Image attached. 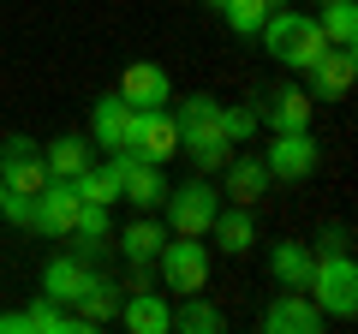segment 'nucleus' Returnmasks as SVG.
I'll use <instances>...</instances> for the list:
<instances>
[{
  "mask_svg": "<svg viewBox=\"0 0 358 334\" xmlns=\"http://www.w3.org/2000/svg\"><path fill=\"white\" fill-rule=\"evenodd\" d=\"M173 126H179V150L192 155L203 173H215L221 161H227V131H221V102L215 96H185L179 102V114H173Z\"/></svg>",
  "mask_w": 358,
  "mask_h": 334,
  "instance_id": "f257e3e1",
  "label": "nucleus"
},
{
  "mask_svg": "<svg viewBox=\"0 0 358 334\" xmlns=\"http://www.w3.org/2000/svg\"><path fill=\"white\" fill-rule=\"evenodd\" d=\"M257 36L268 42V54L281 66H293V72H310L322 60V48H329V36H322V24L310 13H268Z\"/></svg>",
  "mask_w": 358,
  "mask_h": 334,
  "instance_id": "f03ea898",
  "label": "nucleus"
},
{
  "mask_svg": "<svg viewBox=\"0 0 358 334\" xmlns=\"http://www.w3.org/2000/svg\"><path fill=\"white\" fill-rule=\"evenodd\" d=\"M310 305L322 310V317H358V263L346 257V251H329V257H317V269H310L305 281Z\"/></svg>",
  "mask_w": 358,
  "mask_h": 334,
  "instance_id": "7ed1b4c3",
  "label": "nucleus"
},
{
  "mask_svg": "<svg viewBox=\"0 0 358 334\" xmlns=\"http://www.w3.org/2000/svg\"><path fill=\"white\" fill-rule=\"evenodd\" d=\"M167 233H185V239H203L209 233V221H215V209H221V191L209 180H185L173 191V185H167Z\"/></svg>",
  "mask_w": 358,
  "mask_h": 334,
  "instance_id": "20e7f679",
  "label": "nucleus"
},
{
  "mask_svg": "<svg viewBox=\"0 0 358 334\" xmlns=\"http://www.w3.org/2000/svg\"><path fill=\"white\" fill-rule=\"evenodd\" d=\"M155 263H162V281H167V293H203V281H209V251L197 239H185V233H167V245L155 251Z\"/></svg>",
  "mask_w": 358,
  "mask_h": 334,
  "instance_id": "39448f33",
  "label": "nucleus"
},
{
  "mask_svg": "<svg viewBox=\"0 0 358 334\" xmlns=\"http://www.w3.org/2000/svg\"><path fill=\"white\" fill-rule=\"evenodd\" d=\"M317 161H322V143L310 138V126H305V131H275V138H268V150H263L268 180H310V173H317Z\"/></svg>",
  "mask_w": 358,
  "mask_h": 334,
  "instance_id": "423d86ee",
  "label": "nucleus"
},
{
  "mask_svg": "<svg viewBox=\"0 0 358 334\" xmlns=\"http://www.w3.org/2000/svg\"><path fill=\"white\" fill-rule=\"evenodd\" d=\"M108 161H114L120 197H131V209H155L167 197V180H162V167H155V161H143V155H131V150H114Z\"/></svg>",
  "mask_w": 358,
  "mask_h": 334,
  "instance_id": "0eeeda50",
  "label": "nucleus"
},
{
  "mask_svg": "<svg viewBox=\"0 0 358 334\" xmlns=\"http://www.w3.org/2000/svg\"><path fill=\"white\" fill-rule=\"evenodd\" d=\"M131 155H143V161H173L179 155V126L167 108H138V119H131Z\"/></svg>",
  "mask_w": 358,
  "mask_h": 334,
  "instance_id": "6e6552de",
  "label": "nucleus"
},
{
  "mask_svg": "<svg viewBox=\"0 0 358 334\" xmlns=\"http://www.w3.org/2000/svg\"><path fill=\"white\" fill-rule=\"evenodd\" d=\"M0 180H6V191L36 197L42 185H48V161H42V150L30 138H6V143H0Z\"/></svg>",
  "mask_w": 358,
  "mask_h": 334,
  "instance_id": "1a4fd4ad",
  "label": "nucleus"
},
{
  "mask_svg": "<svg viewBox=\"0 0 358 334\" xmlns=\"http://www.w3.org/2000/svg\"><path fill=\"white\" fill-rule=\"evenodd\" d=\"M131 119H138V108L126 102V96H102V102L90 108V143H96V150H131Z\"/></svg>",
  "mask_w": 358,
  "mask_h": 334,
  "instance_id": "9d476101",
  "label": "nucleus"
},
{
  "mask_svg": "<svg viewBox=\"0 0 358 334\" xmlns=\"http://www.w3.org/2000/svg\"><path fill=\"white\" fill-rule=\"evenodd\" d=\"M322 328V310L310 305L305 286H287V293H275V305L263 310V334H317Z\"/></svg>",
  "mask_w": 358,
  "mask_h": 334,
  "instance_id": "9b49d317",
  "label": "nucleus"
},
{
  "mask_svg": "<svg viewBox=\"0 0 358 334\" xmlns=\"http://www.w3.org/2000/svg\"><path fill=\"white\" fill-rule=\"evenodd\" d=\"M78 185L72 180H48L36 191V233H48V239H72V221H78Z\"/></svg>",
  "mask_w": 358,
  "mask_h": 334,
  "instance_id": "f8f14e48",
  "label": "nucleus"
},
{
  "mask_svg": "<svg viewBox=\"0 0 358 334\" xmlns=\"http://www.w3.org/2000/svg\"><path fill=\"white\" fill-rule=\"evenodd\" d=\"M120 96H126L131 108H167V102H173V78H167L162 66L138 60V66L120 72Z\"/></svg>",
  "mask_w": 358,
  "mask_h": 334,
  "instance_id": "ddd939ff",
  "label": "nucleus"
},
{
  "mask_svg": "<svg viewBox=\"0 0 358 334\" xmlns=\"http://www.w3.org/2000/svg\"><path fill=\"white\" fill-rule=\"evenodd\" d=\"M310 114H317L310 90H275V96H263V108H257V126H268V131H305Z\"/></svg>",
  "mask_w": 358,
  "mask_h": 334,
  "instance_id": "4468645a",
  "label": "nucleus"
},
{
  "mask_svg": "<svg viewBox=\"0 0 358 334\" xmlns=\"http://www.w3.org/2000/svg\"><path fill=\"white\" fill-rule=\"evenodd\" d=\"M90 281H96V269H90L84 257H54L48 269H42V298H54V305H78V298L90 293Z\"/></svg>",
  "mask_w": 358,
  "mask_h": 334,
  "instance_id": "2eb2a0df",
  "label": "nucleus"
},
{
  "mask_svg": "<svg viewBox=\"0 0 358 334\" xmlns=\"http://www.w3.org/2000/svg\"><path fill=\"white\" fill-rule=\"evenodd\" d=\"M114 317L126 322L131 334H173V305H167L162 293H138V286H131V298H120Z\"/></svg>",
  "mask_w": 358,
  "mask_h": 334,
  "instance_id": "dca6fc26",
  "label": "nucleus"
},
{
  "mask_svg": "<svg viewBox=\"0 0 358 334\" xmlns=\"http://www.w3.org/2000/svg\"><path fill=\"white\" fill-rule=\"evenodd\" d=\"M352 90V48H322V60L310 66V102H346Z\"/></svg>",
  "mask_w": 358,
  "mask_h": 334,
  "instance_id": "f3484780",
  "label": "nucleus"
},
{
  "mask_svg": "<svg viewBox=\"0 0 358 334\" xmlns=\"http://www.w3.org/2000/svg\"><path fill=\"white\" fill-rule=\"evenodd\" d=\"M227 167V197L239 209H251V203H263V191H268V167H263V155H233V161H221Z\"/></svg>",
  "mask_w": 358,
  "mask_h": 334,
  "instance_id": "a211bd4d",
  "label": "nucleus"
},
{
  "mask_svg": "<svg viewBox=\"0 0 358 334\" xmlns=\"http://www.w3.org/2000/svg\"><path fill=\"white\" fill-rule=\"evenodd\" d=\"M203 239H215L227 257H245V251L257 245V221H251V209H239V203H233V209H215V221H209Z\"/></svg>",
  "mask_w": 358,
  "mask_h": 334,
  "instance_id": "6ab92c4d",
  "label": "nucleus"
},
{
  "mask_svg": "<svg viewBox=\"0 0 358 334\" xmlns=\"http://www.w3.org/2000/svg\"><path fill=\"white\" fill-rule=\"evenodd\" d=\"M42 161H48V180H78L90 167V143L78 138V131H66V138H54L48 150H42Z\"/></svg>",
  "mask_w": 358,
  "mask_h": 334,
  "instance_id": "aec40b11",
  "label": "nucleus"
},
{
  "mask_svg": "<svg viewBox=\"0 0 358 334\" xmlns=\"http://www.w3.org/2000/svg\"><path fill=\"white\" fill-rule=\"evenodd\" d=\"M310 269H317V251H310V245H275V251H268V275L281 286H305Z\"/></svg>",
  "mask_w": 358,
  "mask_h": 334,
  "instance_id": "412c9836",
  "label": "nucleus"
},
{
  "mask_svg": "<svg viewBox=\"0 0 358 334\" xmlns=\"http://www.w3.org/2000/svg\"><path fill=\"white\" fill-rule=\"evenodd\" d=\"M173 328L179 334H221V328H227V317H221L203 293H185V298H179V310H173Z\"/></svg>",
  "mask_w": 358,
  "mask_h": 334,
  "instance_id": "4be33fe9",
  "label": "nucleus"
},
{
  "mask_svg": "<svg viewBox=\"0 0 358 334\" xmlns=\"http://www.w3.org/2000/svg\"><path fill=\"white\" fill-rule=\"evenodd\" d=\"M167 245V221H131L126 233H120V251H126V263H155V251Z\"/></svg>",
  "mask_w": 358,
  "mask_h": 334,
  "instance_id": "5701e85b",
  "label": "nucleus"
},
{
  "mask_svg": "<svg viewBox=\"0 0 358 334\" xmlns=\"http://www.w3.org/2000/svg\"><path fill=\"white\" fill-rule=\"evenodd\" d=\"M322 36H329V48H352L358 36V0H322Z\"/></svg>",
  "mask_w": 358,
  "mask_h": 334,
  "instance_id": "b1692460",
  "label": "nucleus"
},
{
  "mask_svg": "<svg viewBox=\"0 0 358 334\" xmlns=\"http://www.w3.org/2000/svg\"><path fill=\"white\" fill-rule=\"evenodd\" d=\"M72 185H78V197H84V203H102V209H114V203H120V173H114V161H102V167L90 161Z\"/></svg>",
  "mask_w": 358,
  "mask_h": 334,
  "instance_id": "393cba45",
  "label": "nucleus"
},
{
  "mask_svg": "<svg viewBox=\"0 0 358 334\" xmlns=\"http://www.w3.org/2000/svg\"><path fill=\"white\" fill-rule=\"evenodd\" d=\"M268 13H275V0H227V6H221L227 30H239V36H257Z\"/></svg>",
  "mask_w": 358,
  "mask_h": 334,
  "instance_id": "a878e982",
  "label": "nucleus"
},
{
  "mask_svg": "<svg viewBox=\"0 0 358 334\" xmlns=\"http://www.w3.org/2000/svg\"><path fill=\"white\" fill-rule=\"evenodd\" d=\"M221 131H227V143H245L257 131V108H221Z\"/></svg>",
  "mask_w": 358,
  "mask_h": 334,
  "instance_id": "bb28decb",
  "label": "nucleus"
},
{
  "mask_svg": "<svg viewBox=\"0 0 358 334\" xmlns=\"http://www.w3.org/2000/svg\"><path fill=\"white\" fill-rule=\"evenodd\" d=\"M0 215L13 221V227H36V197H24V191H6V197H0Z\"/></svg>",
  "mask_w": 358,
  "mask_h": 334,
  "instance_id": "cd10ccee",
  "label": "nucleus"
},
{
  "mask_svg": "<svg viewBox=\"0 0 358 334\" xmlns=\"http://www.w3.org/2000/svg\"><path fill=\"white\" fill-rule=\"evenodd\" d=\"M317 245H329V251H346V227H322Z\"/></svg>",
  "mask_w": 358,
  "mask_h": 334,
  "instance_id": "c85d7f7f",
  "label": "nucleus"
},
{
  "mask_svg": "<svg viewBox=\"0 0 358 334\" xmlns=\"http://www.w3.org/2000/svg\"><path fill=\"white\" fill-rule=\"evenodd\" d=\"M209 6H215V13H221V6H227V0H209Z\"/></svg>",
  "mask_w": 358,
  "mask_h": 334,
  "instance_id": "c756f323",
  "label": "nucleus"
},
{
  "mask_svg": "<svg viewBox=\"0 0 358 334\" xmlns=\"http://www.w3.org/2000/svg\"><path fill=\"white\" fill-rule=\"evenodd\" d=\"M0 197H6V180H0Z\"/></svg>",
  "mask_w": 358,
  "mask_h": 334,
  "instance_id": "7c9ffc66",
  "label": "nucleus"
},
{
  "mask_svg": "<svg viewBox=\"0 0 358 334\" xmlns=\"http://www.w3.org/2000/svg\"><path fill=\"white\" fill-rule=\"evenodd\" d=\"M275 6H281V0H275Z\"/></svg>",
  "mask_w": 358,
  "mask_h": 334,
  "instance_id": "2f4dec72",
  "label": "nucleus"
},
{
  "mask_svg": "<svg viewBox=\"0 0 358 334\" xmlns=\"http://www.w3.org/2000/svg\"><path fill=\"white\" fill-rule=\"evenodd\" d=\"M317 6H322V0H317Z\"/></svg>",
  "mask_w": 358,
  "mask_h": 334,
  "instance_id": "473e14b6",
  "label": "nucleus"
}]
</instances>
